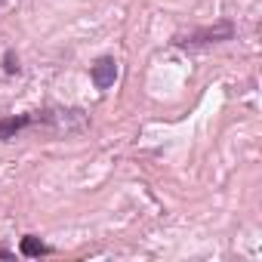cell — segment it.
Wrapping results in <instances>:
<instances>
[{"instance_id": "1", "label": "cell", "mask_w": 262, "mask_h": 262, "mask_svg": "<svg viewBox=\"0 0 262 262\" xmlns=\"http://www.w3.org/2000/svg\"><path fill=\"white\" fill-rule=\"evenodd\" d=\"M37 123L34 126H47L53 129V133H80V129H86V114L80 108H43V111H34Z\"/></svg>"}, {"instance_id": "2", "label": "cell", "mask_w": 262, "mask_h": 262, "mask_svg": "<svg viewBox=\"0 0 262 262\" xmlns=\"http://www.w3.org/2000/svg\"><path fill=\"white\" fill-rule=\"evenodd\" d=\"M234 37V25L231 22H216V25H207V28H191L188 34H179L173 43L176 47H216V43H225Z\"/></svg>"}, {"instance_id": "3", "label": "cell", "mask_w": 262, "mask_h": 262, "mask_svg": "<svg viewBox=\"0 0 262 262\" xmlns=\"http://www.w3.org/2000/svg\"><path fill=\"white\" fill-rule=\"evenodd\" d=\"M90 77H93L96 90H108V86H114V80H117V62H114L111 56L96 59L93 68H90Z\"/></svg>"}, {"instance_id": "4", "label": "cell", "mask_w": 262, "mask_h": 262, "mask_svg": "<svg viewBox=\"0 0 262 262\" xmlns=\"http://www.w3.org/2000/svg\"><path fill=\"white\" fill-rule=\"evenodd\" d=\"M34 123H37L34 111H28V114H13V117H0V142L16 139V136L22 133V129L34 126Z\"/></svg>"}, {"instance_id": "5", "label": "cell", "mask_w": 262, "mask_h": 262, "mask_svg": "<svg viewBox=\"0 0 262 262\" xmlns=\"http://www.w3.org/2000/svg\"><path fill=\"white\" fill-rule=\"evenodd\" d=\"M19 253H22V256H28V259H37V256H50V253H53V247H47L37 234H25V237L19 241Z\"/></svg>"}, {"instance_id": "6", "label": "cell", "mask_w": 262, "mask_h": 262, "mask_svg": "<svg viewBox=\"0 0 262 262\" xmlns=\"http://www.w3.org/2000/svg\"><path fill=\"white\" fill-rule=\"evenodd\" d=\"M22 68H19V56L13 53V50H7L4 53V74H10V77H16Z\"/></svg>"}]
</instances>
